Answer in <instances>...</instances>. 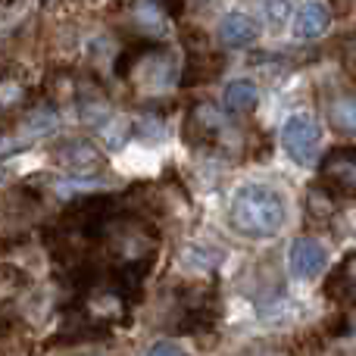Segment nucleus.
I'll return each instance as SVG.
<instances>
[{
    "label": "nucleus",
    "instance_id": "obj_1",
    "mask_svg": "<svg viewBox=\"0 0 356 356\" xmlns=\"http://www.w3.org/2000/svg\"><path fill=\"white\" fill-rule=\"evenodd\" d=\"M232 228L244 238L266 241L275 238L284 228L288 219V207H284L282 194L269 184H241L232 197V209H228Z\"/></svg>",
    "mask_w": 356,
    "mask_h": 356
},
{
    "label": "nucleus",
    "instance_id": "obj_2",
    "mask_svg": "<svg viewBox=\"0 0 356 356\" xmlns=\"http://www.w3.org/2000/svg\"><path fill=\"white\" fill-rule=\"evenodd\" d=\"M319 138H322V129H319V122H316V116H309V113H294V116H288V122H284V129H282L284 150H288L291 160L303 169H309L316 163Z\"/></svg>",
    "mask_w": 356,
    "mask_h": 356
},
{
    "label": "nucleus",
    "instance_id": "obj_3",
    "mask_svg": "<svg viewBox=\"0 0 356 356\" xmlns=\"http://www.w3.org/2000/svg\"><path fill=\"white\" fill-rule=\"evenodd\" d=\"M319 181L332 194L356 197V147L353 144L328 150L325 160L319 163Z\"/></svg>",
    "mask_w": 356,
    "mask_h": 356
},
{
    "label": "nucleus",
    "instance_id": "obj_4",
    "mask_svg": "<svg viewBox=\"0 0 356 356\" xmlns=\"http://www.w3.org/2000/svg\"><path fill=\"white\" fill-rule=\"evenodd\" d=\"M54 156L66 172H72L79 178L97 175L100 169H104V154H100L91 141H66L54 150Z\"/></svg>",
    "mask_w": 356,
    "mask_h": 356
},
{
    "label": "nucleus",
    "instance_id": "obj_5",
    "mask_svg": "<svg viewBox=\"0 0 356 356\" xmlns=\"http://www.w3.org/2000/svg\"><path fill=\"white\" fill-rule=\"evenodd\" d=\"M288 266H291V275L303 278V282H309V278L322 275L328 266V250L319 244V241L313 238H300L291 244L288 250Z\"/></svg>",
    "mask_w": 356,
    "mask_h": 356
},
{
    "label": "nucleus",
    "instance_id": "obj_6",
    "mask_svg": "<svg viewBox=\"0 0 356 356\" xmlns=\"http://www.w3.org/2000/svg\"><path fill=\"white\" fill-rule=\"evenodd\" d=\"M328 25H332V10H328L325 3H319V0H309L294 16V35L300 38V41H313V38L325 35Z\"/></svg>",
    "mask_w": 356,
    "mask_h": 356
},
{
    "label": "nucleus",
    "instance_id": "obj_7",
    "mask_svg": "<svg viewBox=\"0 0 356 356\" xmlns=\"http://www.w3.org/2000/svg\"><path fill=\"white\" fill-rule=\"evenodd\" d=\"M259 38V25L257 19H250L247 13H228L219 22V41L225 47H247Z\"/></svg>",
    "mask_w": 356,
    "mask_h": 356
},
{
    "label": "nucleus",
    "instance_id": "obj_8",
    "mask_svg": "<svg viewBox=\"0 0 356 356\" xmlns=\"http://www.w3.org/2000/svg\"><path fill=\"white\" fill-rule=\"evenodd\" d=\"M328 297L356 307V253L347 257L344 263H341V269L332 275V282H328Z\"/></svg>",
    "mask_w": 356,
    "mask_h": 356
},
{
    "label": "nucleus",
    "instance_id": "obj_9",
    "mask_svg": "<svg viewBox=\"0 0 356 356\" xmlns=\"http://www.w3.org/2000/svg\"><path fill=\"white\" fill-rule=\"evenodd\" d=\"M257 104H259V91H257V85L253 81H247V79H238V81H232V85L225 88V106L232 113H253L257 110Z\"/></svg>",
    "mask_w": 356,
    "mask_h": 356
},
{
    "label": "nucleus",
    "instance_id": "obj_10",
    "mask_svg": "<svg viewBox=\"0 0 356 356\" xmlns=\"http://www.w3.org/2000/svg\"><path fill=\"white\" fill-rule=\"evenodd\" d=\"M332 125L338 131H356V97H338L332 104Z\"/></svg>",
    "mask_w": 356,
    "mask_h": 356
},
{
    "label": "nucleus",
    "instance_id": "obj_11",
    "mask_svg": "<svg viewBox=\"0 0 356 356\" xmlns=\"http://www.w3.org/2000/svg\"><path fill=\"white\" fill-rule=\"evenodd\" d=\"M135 19L141 29L154 31V35H160L163 29H166V16H163V10L156 3H150V0H144V3L135 6Z\"/></svg>",
    "mask_w": 356,
    "mask_h": 356
},
{
    "label": "nucleus",
    "instance_id": "obj_12",
    "mask_svg": "<svg viewBox=\"0 0 356 356\" xmlns=\"http://www.w3.org/2000/svg\"><path fill=\"white\" fill-rule=\"evenodd\" d=\"M263 10H266V16H269L272 29H282L284 19L291 16V3H288V0H263Z\"/></svg>",
    "mask_w": 356,
    "mask_h": 356
},
{
    "label": "nucleus",
    "instance_id": "obj_13",
    "mask_svg": "<svg viewBox=\"0 0 356 356\" xmlns=\"http://www.w3.org/2000/svg\"><path fill=\"white\" fill-rule=\"evenodd\" d=\"M147 356H188V353H184L178 344H172V341H160V344L150 347Z\"/></svg>",
    "mask_w": 356,
    "mask_h": 356
},
{
    "label": "nucleus",
    "instance_id": "obj_14",
    "mask_svg": "<svg viewBox=\"0 0 356 356\" xmlns=\"http://www.w3.org/2000/svg\"><path fill=\"white\" fill-rule=\"evenodd\" d=\"M10 150H13V144H6L3 138H0V156H3V154H10Z\"/></svg>",
    "mask_w": 356,
    "mask_h": 356
},
{
    "label": "nucleus",
    "instance_id": "obj_15",
    "mask_svg": "<svg viewBox=\"0 0 356 356\" xmlns=\"http://www.w3.org/2000/svg\"><path fill=\"white\" fill-rule=\"evenodd\" d=\"M6 181V172H3V169H0V184H3Z\"/></svg>",
    "mask_w": 356,
    "mask_h": 356
}]
</instances>
